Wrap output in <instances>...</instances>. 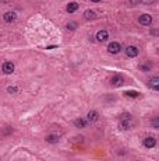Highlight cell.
Masks as SVG:
<instances>
[{"label":"cell","instance_id":"6da1fadb","mask_svg":"<svg viewBox=\"0 0 159 161\" xmlns=\"http://www.w3.org/2000/svg\"><path fill=\"white\" fill-rule=\"evenodd\" d=\"M131 125H133V118H131V115H128V114L122 115L120 122H119V129L120 130H128L131 127Z\"/></svg>","mask_w":159,"mask_h":161},{"label":"cell","instance_id":"7a4b0ae2","mask_svg":"<svg viewBox=\"0 0 159 161\" xmlns=\"http://www.w3.org/2000/svg\"><path fill=\"white\" fill-rule=\"evenodd\" d=\"M110 84L115 86V87H120V86L124 84V77L122 74H115L112 77V80H110Z\"/></svg>","mask_w":159,"mask_h":161},{"label":"cell","instance_id":"3957f363","mask_svg":"<svg viewBox=\"0 0 159 161\" xmlns=\"http://www.w3.org/2000/svg\"><path fill=\"white\" fill-rule=\"evenodd\" d=\"M126 55L128 56V58H136V56H138V53H140V50H138V48L137 46H133V45H130V46H127L126 48Z\"/></svg>","mask_w":159,"mask_h":161},{"label":"cell","instance_id":"277c9868","mask_svg":"<svg viewBox=\"0 0 159 161\" xmlns=\"http://www.w3.org/2000/svg\"><path fill=\"white\" fill-rule=\"evenodd\" d=\"M107 50H109V53H112V55H116V53H119L120 50H122V45H120L119 42H110L109 45H107Z\"/></svg>","mask_w":159,"mask_h":161},{"label":"cell","instance_id":"5b68a950","mask_svg":"<svg viewBox=\"0 0 159 161\" xmlns=\"http://www.w3.org/2000/svg\"><path fill=\"white\" fill-rule=\"evenodd\" d=\"M97 41H99V42H105V41L109 39V32L106 31V29H101V31L97 32Z\"/></svg>","mask_w":159,"mask_h":161},{"label":"cell","instance_id":"8992f818","mask_svg":"<svg viewBox=\"0 0 159 161\" xmlns=\"http://www.w3.org/2000/svg\"><path fill=\"white\" fill-rule=\"evenodd\" d=\"M138 23L141 24V25H149V24L152 23V17L149 16V14H141V16L138 17Z\"/></svg>","mask_w":159,"mask_h":161},{"label":"cell","instance_id":"52a82bcc","mask_svg":"<svg viewBox=\"0 0 159 161\" xmlns=\"http://www.w3.org/2000/svg\"><path fill=\"white\" fill-rule=\"evenodd\" d=\"M148 87L155 91H159V77H152L148 80Z\"/></svg>","mask_w":159,"mask_h":161},{"label":"cell","instance_id":"ba28073f","mask_svg":"<svg viewBox=\"0 0 159 161\" xmlns=\"http://www.w3.org/2000/svg\"><path fill=\"white\" fill-rule=\"evenodd\" d=\"M2 70H3V73L4 74H11L14 71V63L13 62H6V63L3 65Z\"/></svg>","mask_w":159,"mask_h":161},{"label":"cell","instance_id":"9c48e42d","mask_svg":"<svg viewBox=\"0 0 159 161\" xmlns=\"http://www.w3.org/2000/svg\"><path fill=\"white\" fill-rule=\"evenodd\" d=\"M142 144H144V147H147V148H152V147H155V144H157V140L154 138H151V136H148V138L144 139Z\"/></svg>","mask_w":159,"mask_h":161},{"label":"cell","instance_id":"30bf717a","mask_svg":"<svg viewBox=\"0 0 159 161\" xmlns=\"http://www.w3.org/2000/svg\"><path fill=\"white\" fill-rule=\"evenodd\" d=\"M78 7H80L78 3H76V2H70L67 6H66V11H67V13H70V14H71V13H76V11L78 10Z\"/></svg>","mask_w":159,"mask_h":161},{"label":"cell","instance_id":"8fae6325","mask_svg":"<svg viewBox=\"0 0 159 161\" xmlns=\"http://www.w3.org/2000/svg\"><path fill=\"white\" fill-rule=\"evenodd\" d=\"M16 18H17V14L13 13V11H8V13H6L3 16V20L6 23H13V21H16Z\"/></svg>","mask_w":159,"mask_h":161},{"label":"cell","instance_id":"7c38bea8","mask_svg":"<svg viewBox=\"0 0 159 161\" xmlns=\"http://www.w3.org/2000/svg\"><path fill=\"white\" fill-rule=\"evenodd\" d=\"M74 125H76L78 129H84V127L88 125V119H82V118H78L76 119V122H74Z\"/></svg>","mask_w":159,"mask_h":161},{"label":"cell","instance_id":"4fadbf2b","mask_svg":"<svg viewBox=\"0 0 159 161\" xmlns=\"http://www.w3.org/2000/svg\"><path fill=\"white\" fill-rule=\"evenodd\" d=\"M98 118H99V114H98L97 111H89L88 115H87V119H88V122H97Z\"/></svg>","mask_w":159,"mask_h":161},{"label":"cell","instance_id":"5bb4252c","mask_svg":"<svg viewBox=\"0 0 159 161\" xmlns=\"http://www.w3.org/2000/svg\"><path fill=\"white\" fill-rule=\"evenodd\" d=\"M84 17H85L87 20H95L97 18V13L92 10H87L85 13H84Z\"/></svg>","mask_w":159,"mask_h":161},{"label":"cell","instance_id":"9a60e30c","mask_svg":"<svg viewBox=\"0 0 159 161\" xmlns=\"http://www.w3.org/2000/svg\"><path fill=\"white\" fill-rule=\"evenodd\" d=\"M124 95H126V97H128V98H137V97H138V95H140V92L138 91H126L124 92Z\"/></svg>","mask_w":159,"mask_h":161},{"label":"cell","instance_id":"2e32d148","mask_svg":"<svg viewBox=\"0 0 159 161\" xmlns=\"http://www.w3.org/2000/svg\"><path fill=\"white\" fill-rule=\"evenodd\" d=\"M57 140H59V138H57L56 135H49V136L46 138V142H47V143H56Z\"/></svg>","mask_w":159,"mask_h":161},{"label":"cell","instance_id":"e0dca14e","mask_svg":"<svg viewBox=\"0 0 159 161\" xmlns=\"http://www.w3.org/2000/svg\"><path fill=\"white\" fill-rule=\"evenodd\" d=\"M151 125L154 127H157V129H159V116H157V118H154L151 121Z\"/></svg>","mask_w":159,"mask_h":161},{"label":"cell","instance_id":"ac0fdd59","mask_svg":"<svg viewBox=\"0 0 159 161\" xmlns=\"http://www.w3.org/2000/svg\"><path fill=\"white\" fill-rule=\"evenodd\" d=\"M76 28H77V23H68L67 24V29H70V31H74Z\"/></svg>","mask_w":159,"mask_h":161},{"label":"cell","instance_id":"d6986e66","mask_svg":"<svg viewBox=\"0 0 159 161\" xmlns=\"http://www.w3.org/2000/svg\"><path fill=\"white\" fill-rule=\"evenodd\" d=\"M149 34L154 35V37H159V29L158 28H152L151 31H149Z\"/></svg>","mask_w":159,"mask_h":161},{"label":"cell","instance_id":"ffe728a7","mask_svg":"<svg viewBox=\"0 0 159 161\" xmlns=\"http://www.w3.org/2000/svg\"><path fill=\"white\" fill-rule=\"evenodd\" d=\"M140 69H141V70H144V71H148L149 69H151V65H148V63H147V65H141Z\"/></svg>","mask_w":159,"mask_h":161},{"label":"cell","instance_id":"44dd1931","mask_svg":"<svg viewBox=\"0 0 159 161\" xmlns=\"http://www.w3.org/2000/svg\"><path fill=\"white\" fill-rule=\"evenodd\" d=\"M7 91L10 92V94H16V92L18 91V88H17V87H8V88H7Z\"/></svg>","mask_w":159,"mask_h":161},{"label":"cell","instance_id":"7402d4cb","mask_svg":"<svg viewBox=\"0 0 159 161\" xmlns=\"http://www.w3.org/2000/svg\"><path fill=\"white\" fill-rule=\"evenodd\" d=\"M128 2H130L131 4H138V3H141L142 0H128Z\"/></svg>","mask_w":159,"mask_h":161},{"label":"cell","instance_id":"603a6c76","mask_svg":"<svg viewBox=\"0 0 159 161\" xmlns=\"http://www.w3.org/2000/svg\"><path fill=\"white\" fill-rule=\"evenodd\" d=\"M92 3H99V2H102V0H91Z\"/></svg>","mask_w":159,"mask_h":161}]
</instances>
